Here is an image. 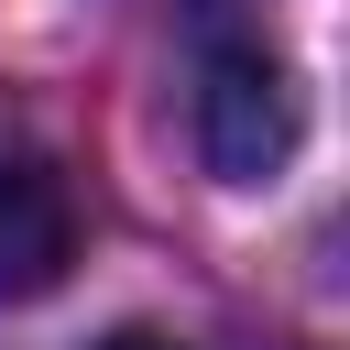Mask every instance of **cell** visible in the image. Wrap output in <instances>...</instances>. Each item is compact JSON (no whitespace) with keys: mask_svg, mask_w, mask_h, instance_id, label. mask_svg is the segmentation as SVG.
<instances>
[{"mask_svg":"<svg viewBox=\"0 0 350 350\" xmlns=\"http://www.w3.org/2000/svg\"><path fill=\"white\" fill-rule=\"evenodd\" d=\"M295 131H306V109H295L284 55L262 33H219L197 55V153H208V175L219 186H273L295 164Z\"/></svg>","mask_w":350,"mask_h":350,"instance_id":"1","label":"cell"},{"mask_svg":"<svg viewBox=\"0 0 350 350\" xmlns=\"http://www.w3.org/2000/svg\"><path fill=\"white\" fill-rule=\"evenodd\" d=\"M66 262H77L66 175H55V153L0 131V295H44V284H66Z\"/></svg>","mask_w":350,"mask_h":350,"instance_id":"2","label":"cell"},{"mask_svg":"<svg viewBox=\"0 0 350 350\" xmlns=\"http://www.w3.org/2000/svg\"><path fill=\"white\" fill-rule=\"evenodd\" d=\"M98 350H186V339H164V328H120V339H98Z\"/></svg>","mask_w":350,"mask_h":350,"instance_id":"3","label":"cell"}]
</instances>
